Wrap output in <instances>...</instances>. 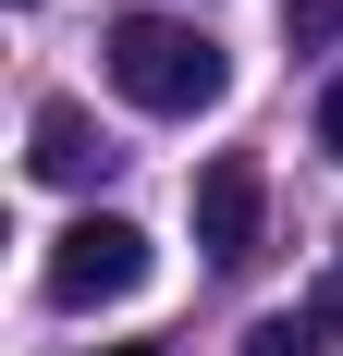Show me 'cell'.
I'll return each instance as SVG.
<instances>
[{"mask_svg": "<svg viewBox=\"0 0 343 356\" xmlns=\"http://www.w3.org/2000/svg\"><path fill=\"white\" fill-rule=\"evenodd\" d=\"M110 86H123L135 111H160V123H184V111H221L233 62H221V37H208V25H172V13H110Z\"/></svg>", "mask_w": 343, "mask_h": 356, "instance_id": "obj_1", "label": "cell"}, {"mask_svg": "<svg viewBox=\"0 0 343 356\" xmlns=\"http://www.w3.org/2000/svg\"><path fill=\"white\" fill-rule=\"evenodd\" d=\"M147 270H160V246L123 209H86L74 234H49V307H123V295H147Z\"/></svg>", "mask_w": 343, "mask_h": 356, "instance_id": "obj_2", "label": "cell"}, {"mask_svg": "<svg viewBox=\"0 0 343 356\" xmlns=\"http://www.w3.org/2000/svg\"><path fill=\"white\" fill-rule=\"evenodd\" d=\"M258 209H270L258 160H208V172H196V246L221 258V270H245V258H258Z\"/></svg>", "mask_w": 343, "mask_h": 356, "instance_id": "obj_3", "label": "cell"}, {"mask_svg": "<svg viewBox=\"0 0 343 356\" xmlns=\"http://www.w3.org/2000/svg\"><path fill=\"white\" fill-rule=\"evenodd\" d=\"M25 172H37V184H99L110 147H99V123H86L74 99H37V123H25Z\"/></svg>", "mask_w": 343, "mask_h": 356, "instance_id": "obj_4", "label": "cell"}, {"mask_svg": "<svg viewBox=\"0 0 343 356\" xmlns=\"http://www.w3.org/2000/svg\"><path fill=\"white\" fill-rule=\"evenodd\" d=\"M233 356H319V320H258Z\"/></svg>", "mask_w": 343, "mask_h": 356, "instance_id": "obj_5", "label": "cell"}, {"mask_svg": "<svg viewBox=\"0 0 343 356\" xmlns=\"http://www.w3.org/2000/svg\"><path fill=\"white\" fill-rule=\"evenodd\" d=\"M282 25H294V49H331V37H343V0H282Z\"/></svg>", "mask_w": 343, "mask_h": 356, "instance_id": "obj_6", "label": "cell"}, {"mask_svg": "<svg viewBox=\"0 0 343 356\" xmlns=\"http://www.w3.org/2000/svg\"><path fill=\"white\" fill-rule=\"evenodd\" d=\"M319 147H331V160H343V74H331V86H319Z\"/></svg>", "mask_w": 343, "mask_h": 356, "instance_id": "obj_7", "label": "cell"}, {"mask_svg": "<svg viewBox=\"0 0 343 356\" xmlns=\"http://www.w3.org/2000/svg\"><path fill=\"white\" fill-rule=\"evenodd\" d=\"M319 332H343V270H331V283H319Z\"/></svg>", "mask_w": 343, "mask_h": 356, "instance_id": "obj_8", "label": "cell"}, {"mask_svg": "<svg viewBox=\"0 0 343 356\" xmlns=\"http://www.w3.org/2000/svg\"><path fill=\"white\" fill-rule=\"evenodd\" d=\"M99 356H160V344H99Z\"/></svg>", "mask_w": 343, "mask_h": 356, "instance_id": "obj_9", "label": "cell"}]
</instances>
